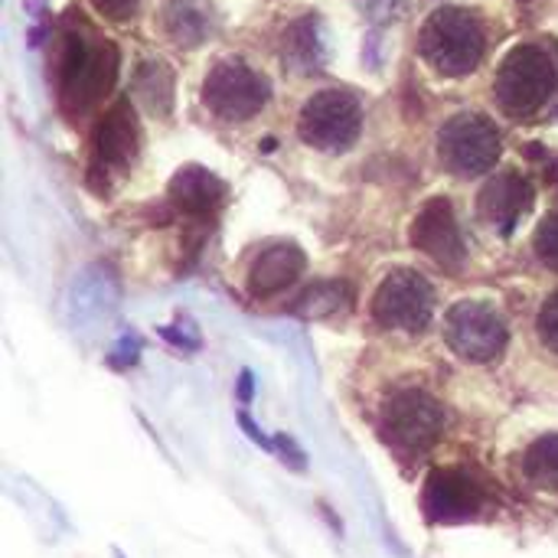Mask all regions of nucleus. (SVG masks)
Listing matches in <instances>:
<instances>
[{
    "instance_id": "0eeeda50",
    "label": "nucleus",
    "mask_w": 558,
    "mask_h": 558,
    "mask_svg": "<svg viewBox=\"0 0 558 558\" xmlns=\"http://www.w3.org/2000/svg\"><path fill=\"white\" fill-rule=\"evenodd\" d=\"M448 347L468 363H490L507 350L510 330L504 314L487 301H461L445 317Z\"/></svg>"
},
{
    "instance_id": "ddd939ff",
    "label": "nucleus",
    "mask_w": 558,
    "mask_h": 558,
    "mask_svg": "<svg viewBox=\"0 0 558 558\" xmlns=\"http://www.w3.org/2000/svg\"><path fill=\"white\" fill-rule=\"evenodd\" d=\"M92 154L105 170H121L137 154V118L128 98L114 101L95 124Z\"/></svg>"
},
{
    "instance_id": "7ed1b4c3",
    "label": "nucleus",
    "mask_w": 558,
    "mask_h": 558,
    "mask_svg": "<svg viewBox=\"0 0 558 558\" xmlns=\"http://www.w3.org/2000/svg\"><path fill=\"white\" fill-rule=\"evenodd\" d=\"M487 49V36L481 20L461 7H441L425 20L422 29V56L425 62L448 78L471 75Z\"/></svg>"
},
{
    "instance_id": "9b49d317",
    "label": "nucleus",
    "mask_w": 558,
    "mask_h": 558,
    "mask_svg": "<svg viewBox=\"0 0 558 558\" xmlns=\"http://www.w3.org/2000/svg\"><path fill=\"white\" fill-rule=\"evenodd\" d=\"M425 513L438 523L471 520L484 507V487L464 468H441L425 484Z\"/></svg>"
},
{
    "instance_id": "2eb2a0df",
    "label": "nucleus",
    "mask_w": 558,
    "mask_h": 558,
    "mask_svg": "<svg viewBox=\"0 0 558 558\" xmlns=\"http://www.w3.org/2000/svg\"><path fill=\"white\" fill-rule=\"evenodd\" d=\"M222 180L203 167H186L170 183V203L186 219H209L222 206Z\"/></svg>"
},
{
    "instance_id": "412c9836",
    "label": "nucleus",
    "mask_w": 558,
    "mask_h": 558,
    "mask_svg": "<svg viewBox=\"0 0 558 558\" xmlns=\"http://www.w3.org/2000/svg\"><path fill=\"white\" fill-rule=\"evenodd\" d=\"M536 255L546 268L558 271V213L546 216L536 229Z\"/></svg>"
},
{
    "instance_id": "9d476101",
    "label": "nucleus",
    "mask_w": 558,
    "mask_h": 558,
    "mask_svg": "<svg viewBox=\"0 0 558 558\" xmlns=\"http://www.w3.org/2000/svg\"><path fill=\"white\" fill-rule=\"evenodd\" d=\"M412 245L448 271H458L464 265V258H468L464 235H461L458 216L445 196H435L418 209V216L412 222Z\"/></svg>"
},
{
    "instance_id": "1a4fd4ad",
    "label": "nucleus",
    "mask_w": 558,
    "mask_h": 558,
    "mask_svg": "<svg viewBox=\"0 0 558 558\" xmlns=\"http://www.w3.org/2000/svg\"><path fill=\"white\" fill-rule=\"evenodd\" d=\"M268 78L239 59H226L209 69L203 85V101L213 114L226 121H248L268 105Z\"/></svg>"
},
{
    "instance_id": "6e6552de",
    "label": "nucleus",
    "mask_w": 558,
    "mask_h": 558,
    "mask_svg": "<svg viewBox=\"0 0 558 558\" xmlns=\"http://www.w3.org/2000/svg\"><path fill=\"white\" fill-rule=\"evenodd\" d=\"M435 314V291L425 275L412 268H399L383 278L373 298V317L386 330H425Z\"/></svg>"
},
{
    "instance_id": "b1692460",
    "label": "nucleus",
    "mask_w": 558,
    "mask_h": 558,
    "mask_svg": "<svg viewBox=\"0 0 558 558\" xmlns=\"http://www.w3.org/2000/svg\"><path fill=\"white\" fill-rule=\"evenodd\" d=\"M248 399H252V376L242 373V402H248Z\"/></svg>"
},
{
    "instance_id": "a211bd4d",
    "label": "nucleus",
    "mask_w": 558,
    "mask_h": 558,
    "mask_svg": "<svg viewBox=\"0 0 558 558\" xmlns=\"http://www.w3.org/2000/svg\"><path fill=\"white\" fill-rule=\"evenodd\" d=\"M134 88H137L141 105H147L154 114H170V105H173V72L163 62H157V59L141 62Z\"/></svg>"
},
{
    "instance_id": "5701e85b",
    "label": "nucleus",
    "mask_w": 558,
    "mask_h": 558,
    "mask_svg": "<svg viewBox=\"0 0 558 558\" xmlns=\"http://www.w3.org/2000/svg\"><path fill=\"white\" fill-rule=\"evenodd\" d=\"M92 7H95L105 20L121 23V20H131V16L137 13L141 0H92Z\"/></svg>"
},
{
    "instance_id": "6ab92c4d",
    "label": "nucleus",
    "mask_w": 558,
    "mask_h": 558,
    "mask_svg": "<svg viewBox=\"0 0 558 558\" xmlns=\"http://www.w3.org/2000/svg\"><path fill=\"white\" fill-rule=\"evenodd\" d=\"M320 56V39H317V23L304 20L294 23V29L284 39V59H291L294 65H314Z\"/></svg>"
},
{
    "instance_id": "39448f33",
    "label": "nucleus",
    "mask_w": 558,
    "mask_h": 558,
    "mask_svg": "<svg viewBox=\"0 0 558 558\" xmlns=\"http://www.w3.org/2000/svg\"><path fill=\"white\" fill-rule=\"evenodd\" d=\"M504 141L497 124L487 114L464 111L445 121L441 137H438V154L448 170L461 177H481L500 160Z\"/></svg>"
},
{
    "instance_id": "f8f14e48",
    "label": "nucleus",
    "mask_w": 558,
    "mask_h": 558,
    "mask_svg": "<svg viewBox=\"0 0 558 558\" xmlns=\"http://www.w3.org/2000/svg\"><path fill=\"white\" fill-rule=\"evenodd\" d=\"M533 199H536L533 183L517 170H504L490 183H484L477 196V209L497 232L510 235L517 222L533 209Z\"/></svg>"
},
{
    "instance_id": "f03ea898",
    "label": "nucleus",
    "mask_w": 558,
    "mask_h": 558,
    "mask_svg": "<svg viewBox=\"0 0 558 558\" xmlns=\"http://www.w3.org/2000/svg\"><path fill=\"white\" fill-rule=\"evenodd\" d=\"M558 88V56L543 43L517 46L497 69L494 95L500 108L513 118H530Z\"/></svg>"
},
{
    "instance_id": "f3484780",
    "label": "nucleus",
    "mask_w": 558,
    "mask_h": 558,
    "mask_svg": "<svg viewBox=\"0 0 558 558\" xmlns=\"http://www.w3.org/2000/svg\"><path fill=\"white\" fill-rule=\"evenodd\" d=\"M523 477L533 487H539V490L558 494V432L536 438L526 448V454H523Z\"/></svg>"
},
{
    "instance_id": "dca6fc26",
    "label": "nucleus",
    "mask_w": 558,
    "mask_h": 558,
    "mask_svg": "<svg viewBox=\"0 0 558 558\" xmlns=\"http://www.w3.org/2000/svg\"><path fill=\"white\" fill-rule=\"evenodd\" d=\"M163 26L180 46H196L213 33V7L206 0H170Z\"/></svg>"
},
{
    "instance_id": "20e7f679",
    "label": "nucleus",
    "mask_w": 558,
    "mask_h": 558,
    "mask_svg": "<svg viewBox=\"0 0 558 558\" xmlns=\"http://www.w3.org/2000/svg\"><path fill=\"white\" fill-rule=\"evenodd\" d=\"M383 435L389 445L402 454H425L448 425V415L435 396L425 389H399L392 399L383 405Z\"/></svg>"
},
{
    "instance_id": "f257e3e1",
    "label": "nucleus",
    "mask_w": 558,
    "mask_h": 558,
    "mask_svg": "<svg viewBox=\"0 0 558 558\" xmlns=\"http://www.w3.org/2000/svg\"><path fill=\"white\" fill-rule=\"evenodd\" d=\"M118 46L111 39L88 43L82 33H69L59 52V101L65 114L88 111L98 105L118 78Z\"/></svg>"
},
{
    "instance_id": "4be33fe9",
    "label": "nucleus",
    "mask_w": 558,
    "mask_h": 558,
    "mask_svg": "<svg viewBox=\"0 0 558 558\" xmlns=\"http://www.w3.org/2000/svg\"><path fill=\"white\" fill-rule=\"evenodd\" d=\"M536 327H539V340H543V347H546V350H553V353H558V291L553 294V298H546V304H543V311H539Z\"/></svg>"
},
{
    "instance_id": "aec40b11",
    "label": "nucleus",
    "mask_w": 558,
    "mask_h": 558,
    "mask_svg": "<svg viewBox=\"0 0 558 558\" xmlns=\"http://www.w3.org/2000/svg\"><path fill=\"white\" fill-rule=\"evenodd\" d=\"M343 298H347V284H314L294 311H301L304 317H327V314H337L343 307Z\"/></svg>"
},
{
    "instance_id": "423d86ee",
    "label": "nucleus",
    "mask_w": 558,
    "mask_h": 558,
    "mask_svg": "<svg viewBox=\"0 0 558 558\" xmlns=\"http://www.w3.org/2000/svg\"><path fill=\"white\" fill-rule=\"evenodd\" d=\"M298 131L317 150H347L363 131V108L350 92L324 88L307 98Z\"/></svg>"
},
{
    "instance_id": "4468645a",
    "label": "nucleus",
    "mask_w": 558,
    "mask_h": 558,
    "mask_svg": "<svg viewBox=\"0 0 558 558\" xmlns=\"http://www.w3.org/2000/svg\"><path fill=\"white\" fill-rule=\"evenodd\" d=\"M307 268V258L298 245L291 242H278V245H268L255 262H252V271H248V288L255 298H275L288 288H294L301 281Z\"/></svg>"
}]
</instances>
